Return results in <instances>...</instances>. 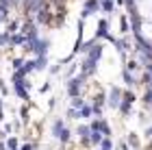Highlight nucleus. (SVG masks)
Segmentation results:
<instances>
[{
	"label": "nucleus",
	"instance_id": "nucleus-2",
	"mask_svg": "<svg viewBox=\"0 0 152 150\" xmlns=\"http://www.w3.org/2000/svg\"><path fill=\"white\" fill-rule=\"evenodd\" d=\"M141 35L146 37V39H152V22H146L141 26Z\"/></svg>",
	"mask_w": 152,
	"mask_h": 150
},
{
	"label": "nucleus",
	"instance_id": "nucleus-1",
	"mask_svg": "<svg viewBox=\"0 0 152 150\" xmlns=\"http://www.w3.org/2000/svg\"><path fill=\"white\" fill-rule=\"evenodd\" d=\"M139 11H141V15L152 20V0H139Z\"/></svg>",
	"mask_w": 152,
	"mask_h": 150
}]
</instances>
